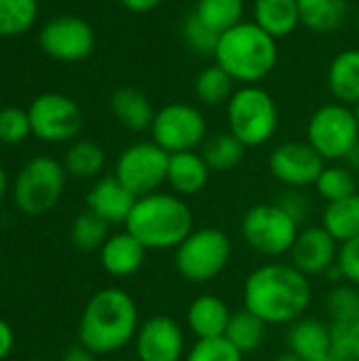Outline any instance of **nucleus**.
<instances>
[{"label": "nucleus", "mask_w": 359, "mask_h": 361, "mask_svg": "<svg viewBox=\"0 0 359 361\" xmlns=\"http://www.w3.org/2000/svg\"><path fill=\"white\" fill-rule=\"evenodd\" d=\"M311 281L292 262H267L243 283V309L267 326H292L309 311Z\"/></svg>", "instance_id": "f257e3e1"}, {"label": "nucleus", "mask_w": 359, "mask_h": 361, "mask_svg": "<svg viewBox=\"0 0 359 361\" xmlns=\"http://www.w3.org/2000/svg\"><path fill=\"white\" fill-rule=\"evenodd\" d=\"M140 330V311L131 294L121 288L95 292L78 319V343L95 355L123 351L135 341Z\"/></svg>", "instance_id": "f03ea898"}, {"label": "nucleus", "mask_w": 359, "mask_h": 361, "mask_svg": "<svg viewBox=\"0 0 359 361\" xmlns=\"http://www.w3.org/2000/svg\"><path fill=\"white\" fill-rule=\"evenodd\" d=\"M125 231L131 233L146 250H178L195 231V216L182 197L157 190L135 201L125 222Z\"/></svg>", "instance_id": "7ed1b4c3"}, {"label": "nucleus", "mask_w": 359, "mask_h": 361, "mask_svg": "<svg viewBox=\"0 0 359 361\" xmlns=\"http://www.w3.org/2000/svg\"><path fill=\"white\" fill-rule=\"evenodd\" d=\"M277 59V40L254 21H241L220 34L214 53V63L241 85H258L264 80L275 70Z\"/></svg>", "instance_id": "20e7f679"}, {"label": "nucleus", "mask_w": 359, "mask_h": 361, "mask_svg": "<svg viewBox=\"0 0 359 361\" xmlns=\"http://www.w3.org/2000/svg\"><path fill=\"white\" fill-rule=\"evenodd\" d=\"M229 131L245 146L258 148L273 140L279 127V110L273 95L258 85H241L226 104Z\"/></svg>", "instance_id": "39448f33"}, {"label": "nucleus", "mask_w": 359, "mask_h": 361, "mask_svg": "<svg viewBox=\"0 0 359 361\" xmlns=\"http://www.w3.org/2000/svg\"><path fill=\"white\" fill-rule=\"evenodd\" d=\"M233 243L231 237L216 228H195L176 250V271L188 283H209L218 279L231 264Z\"/></svg>", "instance_id": "423d86ee"}, {"label": "nucleus", "mask_w": 359, "mask_h": 361, "mask_svg": "<svg viewBox=\"0 0 359 361\" xmlns=\"http://www.w3.org/2000/svg\"><path fill=\"white\" fill-rule=\"evenodd\" d=\"M298 233L300 224L275 201L252 205L241 220V237L245 245L264 258L290 254Z\"/></svg>", "instance_id": "0eeeda50"}, {"label": "nucleus", "mask_w": 359, "mask_h": 361, "mask_svg": "<svg viewBox=\"0 0 359 361\" xmlns=\"http://www.w3.org/2000/svg\"><path fill=\"white\" fill-rule=\"evenodd\" d=\"M66 176L63 163L53 157L30 159L17 173L13 186L17 209L25 216H44L51 212L63 195Z\"/></svg>", "instance_id": "6e6552de"}, {"label": "nucleus", "mask_w": 359, "mask_h": 361, "mask_svg": "<svg viewBox=\"0 0 359 361\" xmlns=\"http://www.w3.org/2000/svg\"><path fill=\"white\" fill-rule=\"evenodd\" d=\"M307 142L324 161H345L359 142V125L351 106L339 102L320 106L307 123Z\"/></svg>", "instance_id": "1a4fd4ad"}, {"label": "nucleus", "mask_w": 359, "mask_h": 361, "mask_svg": "<svg viewBox=\"0 0 359 361\" xmlns=\"http://www.w3.org/2000/svg\"><path fill=\"white\" fill-rule=\"evenodd\" d=\"M150 137L169 154L197 150L207 140V121L199 108L174 102L157 110Z\"/></svg>", "instance_id": "9d476101"}, {"label": "nucleus", "mask_w": 359, "mask_h": 361, "mask_svg": "<svg viewBox=\"0 0 359 361\" xmlns=\"http://www.w3.org/2000/svg\"><path fill=\"white\" fill-rule=\"evenodd\" d=\"M167 167L169 152H165L152 140L135 142L118 154L114 178L140 199L157 192L163 184H167Z\"/></svg>", "instance_id": "9b49d317"}, {"label": "nucleus", "mask_w": 359, "mask_h": 361, "mask_svg": "<svg viewBox=\"0 0 359 361\" xmlns=\"http://www.w3.org/2000/svg\"><path fill=\"white\" fill-rule=\"evenodd\" d=\"M28 116H30L32 135L49 144L70 142L78 135L83 127L80 106L70 95L63 93L38 95L30 104Z\"/></svg>", "instance_id": "f8f14e48"}, {"label": "nucleus", "mask_w": 359, "mask_h": 361, "mask_svg": "<svg viewBox=\"0 0 359 361\" xmlns=\"http://www.w3.org/2000/svg\"><path fill=\"white\" fill-rule=\"evenodd\" d=\"M38 44L57 61H83L95 49V32L80 17L59 15L44 23L38 34Z\"/></svg>", "instance_id": "ddd939ff"}, {"label": "nucleus", "mask_w": 359, "mask_h": 361, "mask_svg": "<svg viewBox=\"0 0 359 361\" xmlns=\"http://www.w3.org/2000/svg\"><path fill=\"white\" fill-rule=\"evenodd\" d=\"M324 167L326 161L317 154V150L307 140L284 142L277 148H273L269 157L271 176L286 188L305 190L309 186H315Z\"/></svg>", "instance_id": "4468645a"}, {"label": "nucleus", "mask_w": 359, "mask_h": 361, "mask_svg": "<svg viewBox=\"0 0 359 361\" xmlns=\"http://www.w3.org/2000/svg\"><path fill=\"white\" fill-rule=\"evenodd\" d=\"M140 361H184V328L169 315H154L140 324L133 341Z\"/></svg>", "instance_id": "2eb2a0df"}, {"label": "nucleus", "mask_w": 359, "mask_h": 361, "mask_svg": "<svg viewBox=\"0 0 359 361\" xmlns=\"http://www.w3.org/2000/svg\"><path fill=\"white\" fill-rule=\"evenodd\" d=\"M339 250H341V243L322 224L305 226L300 228L294 241L290 260L303 275L311 279V277L326 275L336 267Z\"/></svg>", "instance_id": "dca6fc26"}, {"label": "nucleus", "mask_w": 359, "mask_h": 361, "mask_svg": "<svg viewBox=\"0 0 359 361\" xmlns=\"http://www.w3.org/2000/svg\"><path fill=\"white\" fill-rule=\"evenodd\" d=\"M288 351L303 361H334L330 324L315 317H300L290 326Z\"/></svg>", "instance_id": "f3484780"}, {"label": "nucleus", "mask_w": 359, "mask_h": 361, "mask_svg": "<svg viewBox=\"0 0 359 361\" xmlns=\"http://www.w3.org/2000/svg\"><path fill=\"white\" fill-rule=\"evenodd\" d=\"M138 197L129 192L114 176L99 178L87 192V209L108 224H125Z\"/></svg>", "instance_id": "a211bd4d"}, {"label": "nucleus", "mask_w": 359, "mask_h": 361, "mask_svg": "<svg viewBox=\"0 0 359 361\" xmlns=\"http://www.w3.org/2000/svg\"><path fill=\"white\" fill-rule=\"evenodd\" d=\"M146 252L148 250L131 233L123 231L106 239V243L99 250V262L108 275L125 279L135 275L144 267Z\"/></svg>", "instance_id": "6ab92c4d"}, {"label": "nucleus", "mask_w": 359, "mask_h": 361, "mask_svg": "<svg viewBox=\"0 0 359 361\" xmlns=\"http://www.w3.org/2000/svg\"><path fill=\"white\" fill-rule=\"evenodd\" d=\"M231 317L233 311L229 309V305L214 294L197 296L186 309V326L197 336V341L222 338L226 334Z\"/></svg>", "instance_id": "aec40b11"}, {"label": "nucleus", "mask_w": 359, "mask_h": 361, "mask_svg": "<svg viewBox=\"0 0 359 361\" xmlns=\"http://www.w3.org/2000/svg\"><path fill=\"white\" fill-rule=\"evenodd\" d=\"M212 169L205 159L197 150L169 154L167 167V184L178 197H195L209 184Z\"/></svg>", "instance_id": "412c9836"}, {"label": "nucleus", "mask_w": 359, "mask_h": 361, "mask_svg": "<svg viewBox=\"0 0 359 361\" xmlns=\"http://www.w3.org/2000/svg\"><path fill=\"white\" fill-rule=\"evenodd\" d=\"M110 108L116 121L129 131H150L157 110L146 93L133 87H121L110 97Z\"/></svg>", "instance_id": "4be33fe9"}, {"label": "nucleus", "mask_w": 359, "mask_h": 361, "mask_svg": "<svg viewBox=\"0 0 359 361\" xmlns=\"http://www.w3.org/2000/svg\"><path fill=\"white\" fill-rule=\"evenodd\" d=\"M328 89L339 104L359 102V49H345L334 55L328 68Z\"/></svg>", "instance_id": "5701e85b"}, {"label": "nucleus", "mask_w": 359, "mask_h": 361, "mask_svg": "<svg viewBox=\"0 0 359 361\" xmlns=\"http://www.w3.org/2000/svg\"><path fill=\"white\" fill-rule=\"evenodd\" d=\"M254 23L281 40L300 25L298 0H254Z\"/></svg>", "instance_id": "b1692460"}, {"label": "nucleus", "mask_w": 359, "mask_h": 361, "mask_svg": "<svg viewBox=\"0 0 359 361\" xmlns=\"http://www.w3.org/2000/svg\"><path fill=\"white\" fill-rule=\"evenodd\" d=\"M300 25L309 27L315 34H332L336 32L347 13V0H298Z\"/></svg>", "instance_id": "393cba45"}, {"label": "nucleus", "mask_w": 359, "mask_h": 361, "mask_svg": "<svg viewBox=\"0 0 359 361\" xmlns=\"http://www.w3.org/2000/svg\"><path fill=\"white\" fill-rule=\"evenodd\" d=\"M322 226L339 241L345 243L359 235V195L332 201L322 214Z\"/></svg>", "instance_id": "a878e982"}, {"label": "nucleus", "mask_w": 359, "mask_h": 361, "mask_svg": "<svg viewBox=\"0 0 359 361\" xmlns=\"http://www.w3.org/2000/svg\"><path fill=\"white\" fill-rule=\"evenodd\" d=\"M106 165V152L99 144L91 140H78L74 142L66 157H63V169L68 176L76 180H93L102 173Z\"/></svg>", "instance_id": "bb28decb"}, {"label": "nucleus", "mask_w": 359, "mask_h": 361, "mask_svg": "<svg viewBox=\"0 0 359 361\" xmlns=\"http://www.w3.org/2000/svg\"><path fill=\"white\" fill-rule=\"evenodd\" d=\"M224 338L243 355H250L254 351H258L264 345L267 338V324L262 319H258L256 315H252L250 311L241 309L237 313H233L226 334Z\"/></svg>", "instance_id": "cd10ccee"}, {"label": "nucleus", "mask_w": 359, "mask_h": 361, "mask_svg": "<svg viewBox=\"0 0 359 361\" xmlns=\"http://www.w3.org/2000/svg\"><path fill=\"white\" fill-rule=\"evenodd\" d=\"M245 150L248 148L231 131L209 135L205 140V144L201 146V154H203V159H205V163H207V167L212 171H231V169H235L243 161Z\"/></svg>", "instance_id": "c85d7f7f"}, {"label": "nucleus", "mask_w": 359, "mask_h": 361, "mask_svg": "<svg viewBox=\"0 0 359 361\" xmlns=\"http://www.w3.org/2000/svg\"><path fill=\"white\" fill-rule=\"evenodd\" d=\"M243 0H197L193 8V13L218 34L239 25L243 21Z\"/></svg>", "instance_id": "c756f323"}, {"label": "nucleus", "mask_w": 359, "mask_h": 361, "mask_svg": "<svg viewBox=\"0 0 359 361\" xmlns=\"http://www.w3.org/2000/svg\"><path fill=\"white\" fill-rule=\"evenodd\" d=\"M235 93V80L218 66L203 68L195 78V95L203 106H222L229 104L231 95Z\"/></svg>", "instance_id": "7c9ffc66"}, {"label": "nucleus", "mask_w": 359, "mask_h": 361, "mask_svg": "<svg viewBox=\"0 0 359 361\" xmlns=\"http://www.w3.org/2000/svg\"><path fill=\"white\" fill-rule=\"evenodd\" d=\"M315 190L326 203L353 197L358 195L355 171H351L347 165H326L315 182Z\"/></svg>", "instance_id": "2f4dec72"}, {"label": "nucleus", "mask_w": 359, "mask_h": 361, "mask_svg": "<svg viewBox=\"0 0 359 361\" xmlns=\"http://www.w3.org/2000/svg\"><path fill=\"white\" fill-rule=\"evenodd\" d=\"M108 222L102 220L99 216H95L93 212H83L74 218L72 228H70V239L74 243L76 250L80 252H95L102 250V245L106 243L108 235Z\"/></svg>", "instance_id": "473e14b6"}, {"label": "nucleus", "mask_w": 359, "mask_h": 361, "mask_svg": "<svg viewBox=\"0 0 359 361\" xmlns=\"http://www.w3.org/2000/svg\"><path fill=\"white\" fill-rule=\"evenodd\" d=\"M38 17L36 0H0V36H21Z\"/></svg>", "instance_id": "72a5a7b5"}, {"label": "nucleus", "mask_w": 359, "mask_h": 361, "mask_svg": "<svg viewBox=\"0 0 359 361\" xmlns=\"http://www.w3.org/2000/svg\"><path fill=\"white\" fill-rule=\"evenodd\" d=\"M180 32H182L184 44H186L193 53L214 57L216 47H218V40H220V34L214 32L209 25H205L193 11L182 19Z\"/></svg>", "instance_id": "f704fd0d"}, {"label": "nucleus", "mask_w": 359, "mask_h": 361, "mask_svg": "<svg viewBox=\"0 0 359 361\" xmlns=\"http://www.w3.org/2000/svg\"><path fill=\"white\" fill-rule=\"evenodd\" d=\"M330 322H343L359 315V288L351 283H336L326 298Z\"/></svg>", "instance_id": "c9c22d12"}, {"label": "nucleus", "mask_w": 359, "mask_h": 361, "mask_svg": "<svg viewBox=\"0 0 359 361\" xmlns=\"http://www.w3.org/2000/svg\"><path fill=\"white\" fill-rule=\"evenodd\" d=\"M334 360L359 357V315L343 322H328Z\"/></svg>", "instance_id": "e433bc0d"}, {"label": "nucleus", "mask_w": 359, "mask_h": 361, "mask_svg": "<svg viewBox=\"0 0 359 361\" xmlns=\"http://www.w3.org/2000/svg\"><path fill=\"white\" fill-rule=\"evenodd\" d=\"M184 361H243V353H239L224 336L222 338H205L197 341Z\"/></svg>", "instance_id": "4c0bfd02"}, {"label": "nucleus", "mask_w": 359, "mask_h": 361, "mask_svg": "<svg viewBox=\"0 0 359 361\" xmlns=\"http://www.w3.org/2000/svg\"><path fill=\"white\" fill-rule=\"evenodd\" d=\"M32 133L28 110L17 106L0 108V142L2 144H19Z\"/></svg>", "instance_id": "58836bf2"}, {"label": "nucleus", "mask_w": 359, "mask_h": 361, "mask_svg": "<svg viewBox=\"0 0 359 361\" xmlns=\"http://www.w3.org/2000/svg\"><path fill=\"white\" fill-rule=\"evenodd\" d=\"M336 271H339L341 279H345L347 283L359 288V235L345 241V243H341Z\"/></svg>", "instance_id": "ea45409f"}, {"label": "nucleus", "mask_w": 359, "mask_h": 361, "mask_svg": "<svg viewBox=\"0 0 359 361\" xmlns=\"http://www.w3.org/2000/svg\"><path fill=\"white\" fill-rule=\"evenodd\" d=\"M275 203H279L300 226L311 216V207H313L311 205V199L303 190H298V188H288Z\"/></svg>", "instance_id": "a19ab883"}, {"label": "nucleus", "mask_w": 359, "mask_h": 361, "mask_svg": "<svg viewBox=\"0 0 359 361\" xmlns=\"http://www.w3.org/2000/svg\"><path fill=\"white\" fill-rule=\"evenodd\" d=\"M13 347H15L13 328H11L4 319H0V361H4L11 355Z\"/></svg>", "instance_id": "79ce46f5"}, {"label": "nucleus", "mask_w": 359, "mask_h": 361, "mask_svg": "<svg viewBox=\"0 0 359 361\" xmlns=\"http://www.w3.org/2000/svg\"><path fill=\"white\" fill-rule=\"evenodd\" d=\"M118 2H121L127 11L142 15V13H150V11H154V8H159L165 0H118Z\"/></svg>", "instance_id": "37998d69"}, {"label": "nucleus", "mask_w": 359, "mask_h": 361, "mask_svg": "<svg viewBox=\"0 0 359 361\" xmlns=\"http://www.w3.org/2000/svg\"><path fill=\"white\" fill-rule=\"evenodd\" d=\"M95 357H97V355H95L93 351H89L87 347H83V345L78 343V345L66 349V353L61 355V361H95Z\"/></svg>", "instance_id": "c03bdc74"}, {"label": "nucleus", "mask_w": 359, "mask_h": 361, "mask_svg": "<svg viewBox=\"0 0 359 361\" xmlns=\"http://www.w3.org/2000/svg\"><path fill=\"white\" fill-rule=\"evenodd\" d=\"M345 165H347L351 171L359 173V142L349 150V154L345 157Z\"/></svg>", "instance_id": "a18cd8bd"}, {"label": "nucleus", "mask_w": 359, "mask_h": 361, "mask_svg": "<svg viewBox=\"0 0 359 361\" xmlns=\"http://www.w3.org/2000/svg\"><path fill=\"white\" fill-rule=\"evenodd\" d=\"M6 190H8V176H6V171H4V167L0 165V201L4 199V195H6Z\"/></svg>", "instance_id": "49530a36"}, {"label": "nucleus", "mask_w": 359, "mask_h": 361, "mask_svg": "<svg viewBox=\"0 0 359 361\" xmlns=\"http://www.w3.org/2000/svg\"><path fill=\"white\" fill-rule=\"evenodd\" d=\"M275 361H303V360H298L296 355H292L290 351H286L284 355H279V357H277V360H275Z\"/></svg>", "instance_id": "de8ad7c7"}, {"label": "nucleus", "mask_w": 359, "mask_h": 361, "mask_svg": "<svg viewBox=\"0 0 359 361\" xmlns=\"http://www.w3.org/2000/svg\"><path fill=\"white\" fill-rule=\"evenodd\" d=\"M351 110H353V114H355V118H358V125H359V102L351 106Z\"/></svg>", "instance_id": "09e8293b"}, {"label": "nucleus", "mask_w": 359, "mask_h": 361, "mask_svg": "<svg viewBox=\"0 0 359 361\" xmlns=\"http://www.w3.org/2000/svg\"><path fill=\"white\" fill-rule=\"evenodd\" d=\"M334 361H359V357H347V360H334Z\"/></svg>", "instance_id": "8fccbe9b"}, {"label": "nucleus", "mask_w": 359, "mask_h": 361, "mask_svg": "<svg viewBox=\"0 0 359 361\" xmlns=\"http://www.w3.org/2000/svg\"><path fill=\"white\" fill-rule=\"evenodd\" d=\"M358 27H359V11H358Z\"/></svg>", "instance_id": "3c124183"}, {"label": "nucleus", "mask_w": 359, "mask_h": 361, "mask_svg": "<svg viewBox=\"0 0 359 361\" xmlns=\"http://www.w3.org/2000/svg\"><path fill=\"white\" fill-rule=\"evenodd\" d=\"M30 361H40V360H30Z\"/></svg>", "instance_id": "603ef678"}]
</instances>
